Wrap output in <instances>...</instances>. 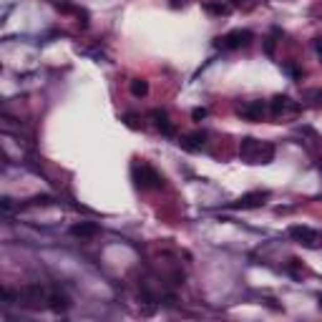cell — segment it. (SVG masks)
Here are the masks:
<instances>
[{"mask_svg": "<svg viewBox=\"0 0 322 322\" xmlns=\"http://www.w3.org/2000/svg\"><path fill=\"white\" fill-rule=\"evenodd\" d=\"M252 33L244 28H237V30H229L227 35L217 38V48H224V51H237V48H244L252 43Z\"/></svg>", "mask_w": 322, "mask_h": 322, "instance_id": "cell-3", "label": "cell"}, {"mask_svg": "<svg viewBox=\"0 0 322 322\" xmlns=\"http://www.w3.org/2000/svg\"><path fill=\"white\" fill-rule=\"evenodd\" d=\"M239 156L247 164H269L274 159V146L264 144V141H257L252 136H244L242 144H239Z\"/></svg>", "mask_w": 322, "mask_h": 322, "instance_id": "cell-1", "label": "cell"}, {"mask_svg": "<svg viewBox=\"0 0 322 322\" xmlns=\"http://www.w3.org/2000/svg\"><path fill=\"white\" fill-rule=\"evenodd\" d=\"M237 114L244 118V121H262L267 114V106L262 101H247L242 106H237Z\"/></svg>", "mask_w": 322, "mask_h": 322, "instance_id": "cell-6", "label": "cell"}, {"mask_svg": "<svg viewBox=\"0 0 322 322\" xmlns=\"http://www.w3.org/2000/svg\"><path fill=\"white\" fill-rule=\"evenodd\" d=\"M315 48H317V53H320V58H322V38H317V40H315Z\"/></svg>", "mask_w": 322, "mask_h": 322, "instance_id": "cell-21", "label": "cell"}, {"mask_svg": "<svg viewBox=\"0 0 322 322\" xmlns=\"http://www.w3.org/2000/svg\"><path fill=\"white\" fill-rule=\"evenodd\" d=\"M131 93H134L136 98L146 96V93H148V83L144 81V78H134V81H131Z\"/></svg>", "mask_w": 322, "mask_h": 322, "instance_id": "cell-15", "label": "cell"}, {"mask_svg": "<svg viewBox=\"0 0 322 322\" xmlns=\"http://www.w3.org/2000/svg\"><path fill=\"white\" fill-rule=\"evenodd\" d=\"M191 118H194V121H202V118H206V109H194V111H191Z\"/></svg>", "mask_w": 322, "mask_h": 322, "instance_id": "cell-19", "label": "cell"}, {"mask_svg": "<svg viewBox=\"0 0 322 322\" xmlns=\"http://www.w3.org/2000/svg\"><path fill=\"white\" fill-rule=\"evenodd\" d=\"M0 204H3V211H5V214H10V211H13V199H10V197H3V202H0Z\"/></svg>", "mask_w": 322, "mask_h": 322, "instance_id": "cell-18", "label": "cell"}, {"mask_svg": "<svg viewBox=\"0 0 322 322\" xmlns=\"http://www.w3.org/2000/svg\"><path fill=\"white\" fill-rule=\"evenodd\" d=\"M242 3H244V0H232V5H237V8H242Z\"/></svg>", "mask_w": 322, "mask_h": 322, "instance_id": "cell-23", "label": "cell"}, {"mask_svg": "<svg viewBox=\"0 0 322 322\" xmlns=\"http://www.w3.org/2000/svg\"><path fill=\"white\" fill-rule=\"evenodd\" d=\"M302 101L312 109H322V88H310L302 93Z\"/></svg>", "mask_w": 322, "mask_h": 322, "instance_id": "cell-13", "label": "cell"}, {"mask_svg": "<svg viewBox=\"0 0 322 322\" xmlns=\"http://www.w3.org/2000/svg\"><path fill=\"white\" fill-rule=\"evenodd\" d=\"M68 232H71V237L88 239V237H96V234H98V224H93V222H78V224H73Z\"/></svg>", "mask_w": 322, "mask_h": 322, "instance_id": "cell-11", "label": "cell"}, {"mask_svg": "<svg viewBox=\"0 0 322 322\" xmlns=\"http://www.w3.org/2000/svg\"><path fill=\"white\" fill-rule=\"evenodd\" d=\"M204 139H206L204 131H194V134H189V136H181L179 146L184 148V151H199V148L204 146Z\"/></svg>", "mask_w": 322, "mask_h": 322, "instance_id": "cell-10", "label": "cell"}, {"mask_svg": "<svg viewBox=\"0 0 322 322\" xmlns=\"http://www.w3.org/2000/svg\"><path fill=\"white\" fill-rule=\"evenodd\" d=\"M269 199V191H249V194H242L237 202L229 204V209H257Z\"/></svg>", "mask_w": 322, "mask_h": 322, "instance_id": "cell-5", "label": "cell"}, {"mask_svg": "<svg viewBox=\"0 0 322 322\" xmlns=\"http://www.w3.org/2000/svg\"><path fill=\"white\" fill-rule=\"evenodd\" d=\"M151 118H154L156 128H159L164 136H174L176 134V126L169 121V114H166L164 109H154V111H151Z\"/></svg>", "mask_w": 322, "mask_h": 322, "instance_id": "cell-8", "label": "cell"}, {"mask_svg": "<svg viewBox=\"0 0 322 322\" xmlns=\"http://www.w3.org/2000/svg\"><path fill=\"white\" fill-rule=\"evenodd\" d=\"M134 179H136V186L141 189H161L164 186V179L156 169H151L148 164H134Z\"/></svg>", "mask_w": 322, "mask_h": 322, "instance_id": "cell-2", "label": "cell"}, {"mask_svg": "<svg viewBox=\"0 0 322 322\" xmlns=\"http://www.w3.org/2000/svg\"><path fill=\"white\" fill-rule=\"evenodd\" d=\"M282 68H285V71H287V73H290V76H292L294 81H299V78H302V71H299V68H297V66H294V63H285V66H282Z\"/></svg>", "mask_w": 322, "mask_h": 322, "instance_id": "cell-17", "label": "cell"}, {"mask_svg": "<svg viewBox=\"0 0 322 322\" xmlns=\"http://www.w3.org/2000/svg\"><path fill=\"white\" fill-rule=\"evenodd\" d=\"M204 8L206 13H211V15H229V10H232L227 3H206Z\"/></svg>", "mask_w": 322, "mask_h": 322, "instance_id": "cell-14", "label": "cell"}, {"mask_svg": "<svg viewBox=\"0 0 322 322\" xmlns=\"http://www.w3.org/2000/svg\"><path fill=\"white\" fill-rule=\"evenodd\" d=\"M290 237H292L297 244H302V247H307V249H317L322 244V237L315 232V229H310V227H302V224H294L290 227Z\"/></svg>", "mask_w": 322, "mask_h": 322, "instance_id": "cell-4", "label": "cell"}, {"mask_svg": "<svg viewBox=\"0 0 322 322\" xmlns=\"http://www.w3.org/2000/svg\"><path fill=\"white\" fill-rule=\"evenodd\" d=\"M53 204V197L51 194H38V197H33L28 202V206H51Z\"/></svg>", "mask_w": 322, "mask_h": 322, "instance_id": "cell-16", "label": "cell"}, {"mask_svg": "<svg viewBox=\"0 0 322 322\" xmlns=\"http://www.w3.org/2000/svg\"><path fill=\"white\" fill-rule=\"evenodd\" d=\"M269 109H272V114H274V116H280V114H285V111H290V109H297V106L290 101V96H285V93H277V96L272 98Z\"/></svg>", "mask_w": 322, "mask_h": 322, "instance_id": "cell-12", "label": "cell"}, {"mask_svg": "<svg viewBox=\"0 0 322 322\" xmlns=\"http://www.w3.org/2000/svg\"><path fill=\"white\" fill-rule=\"evenodd\" d=\"M320 310H322V294H320Z\"/></svg>", "mask_w": 322, "mask_h": 322, "instance_id": "cell-24", "label": "cell"}, {"mask_svg": "<svg viewBox=\"0 0 322 322\" xmlns=\"http://www.w3.org/2000/svg\"><path fill=\"white\" fill-rule=\"evenodd\" d=\"M184 5V0H171V8H181Z\"/></svg>", "mask_w": 322, "mask_h": 322, "instance_id": "cell-22", "label": "cell"}, {"mask_svg": "<svg viewBox=\"0 0 322 322\" xmlns=\"http://www.w3.org/2000/svg\"><path fill=\"white\" fill-rule=\"evenodd\" d=\"M126 123H128L131 128H136V126H139V123H136V116H126Z\"/></svg>", "mask_w": 322, "mask_h": 322, "instance_id": "cell-20", "label": "cell"}, {"mask_svg": "<svg viewBox=\"0 0 322 322\" xmlns=\"http://www.w3.org/2000/svg\"><path fill=\"white\" fill-rule=\"evenodd\" d=\"M20 299L26 307H40L43 302H48V292L40 287V285H28L23 292H20Z\"/></svg>", "mask_w": 322, "mask_h": 322, "instance_id": "cell-7", "label": "cell"}, {"mask_svg": "<svg viewBox=\"0 0 322 322\" xmlns=\"http://www.w3.org/2000/svg\"><path fill=\"white\" fill-rule=\"evenodd\" d=\"M48 307L60 315V312H68L71 310V297L66 292H60V290H53V292H48Z\"/></svg>", "mask_w": 322, "mask_h": 322, "instance_id": "cell-9", "label": "cell"}]
</instances>
